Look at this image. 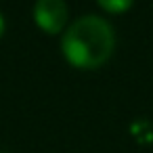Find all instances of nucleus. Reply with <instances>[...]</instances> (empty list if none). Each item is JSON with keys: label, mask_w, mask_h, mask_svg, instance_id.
Returning a JSON list of instances; mask_svg holds the SVG:
<instances>
[{"label": "nucleus", "mask_w": 153, "mask_h": 153, "mask_svg": "<svg viewBox=\"0 0 153 153\" xmlns=\"http://www.w3.org/2000/svg\"><path fill=\"white\" fill-rule=\"evenodd\" d=\"M97 7L109 15H124L132 9L134 0H94Z\"/></svg>", "instance_id": "nucleus-3"}, {"label": "nucleus", "mask_w": 153, "mask_h": 153, "mask_svg": "<svg viewBox=\"0 0 153 153\" xmlns=\"http://www.w3.org/2000/svg\"><path fill=\"white\" fill-rule=\"evenodd\" d=\"M4 30H7V21H4V17H2V13H0V38L4 36Z\"/></svg>", "instance_id": "nucleus-4"}, {"label": "nucleus", "mask_w": 153, "mask_h": 153, "mask_svg": "<svg viewBox=\"0 0 153 153\" xmlns=\"http://www.w3.org/2000/svg\"><path fill=\"white\" fill-rule=\"evenodd\" d=\"M115 51V30L101 15H82L61 34L63 59L82 71L103 67Z\"/></svg>", "instance_id": "nucleus-1"}, {"label": "nucleus", "mask_w": 153, "mask_h": 153, "mask_svg": "<svg viewBox=\"0 0 153 153\" xmlns=\"http://www.w3.org/2000/svg\"><path fill=\"white\" fill-rule=\"evenodd\" d=\"M32 13L36 25L48 36L63 34L69 25V7L65 0H36Z\"/></svg>", "instance_id": "nucleus-2"}, {"label": "nucleus", "mask_w": 153, "mask_h": 153, "mask_svg": "<svg viewBox=\"0 0 153 153\" xmlns=\"http://www.w3.org/2000/svg\"><path fill=\"white\" fill-rule=\"evenodd\" d=\"M0 153H9V151H0Z\"/></svg>", "instance_id": "nucleus-5"}]
</instances>
